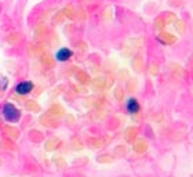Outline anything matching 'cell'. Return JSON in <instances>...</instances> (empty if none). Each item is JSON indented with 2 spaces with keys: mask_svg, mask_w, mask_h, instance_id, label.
Instances as JSON below:
<instances>
[{
  "mask_svg": "<svg viewBox=\"0 0 193 177\" xmlns=\"http://www.w3.org/2000/svg\"><path fill=\"white\" fill-rule=\"evenodd\" d=\"M47 32V28H46V25L44 24H40L37 28H36V31H35V33H36V36H44V33Z\"/></svg>",
  "mask_w": 193,
  "mask_h": 177,
  "instance_id": "obj_5",
  "label": "cell"
},
{
  "mask_svg": "<svg viewBox=\"0 0 193 177\" xmlns=\"http://www.w3.org/2000/svg\"><path fill=\"white\" fill-rule=\"evenodd\" d=\"M7 40L10 42V43H15V42L18 40V35H17V33H11L10 36L7 37Z\"/></svg>",
  "mask_w": 193,
  "mask_h": 177,
  "instance_id": "obj_6",
  "label": "cell"
},
{
  "mask_svg": "<svg viewBox=\"0 0 193 177\" xmlns=\"http://www.w3.org/2000/svg\"><path fill=\"white\" fill-rule=\"evenodd\" d=\"M61 19H62V13H58V14L55 15V21H57V22H59V21H61Z\"/></svg>",
  "mask_w": 193,
  "mask_h": 177,
  "instance_id": "obj_7",
  "label": "cell"
},
{
  "mask_svg": "<svg viewBox=\"0 0 193 177\" xmlns=\"http://www.w3.org/2000/svg\"><path fill=\"white\" fill-rule=\"evenodd\" d=\"M3 115L7 122H18L19 118H21V112L18 111L13 104L8 102V104H6L3 107Z\"/></svg>",
  "mask_w": 193,
  "mask_h": 177,
  "instance_id": "obj_1",
  "label": "cell"
},
{
  "mask_svg": "<svg viewBox=\"0 0 193 177\" xmlns=\"http://www.w3.org/2000/svg\"><path fill=\"white\" fill-rule=\"evenodd\" d=\"M71 57H72V51L69 49H66V47L59 49L57 51V54H55V58H57L58 61H68Z\"/></svg>",
  "mask_w": 193,
  "mask_h": 177,
  "instance_id": "obj_3",
  "label": "cell"
},
{
  "mask_svg": "<svg viewBox=\"0 0 193 177\" xmlns=\"http://www.w3.org/2000/svg\"><path fill=\"white\" fill-rule=\"evenodd\" d=\"M127 111L130 114H137V112L140 111V102L137 101L135 98H130L128 101H127Z\"/></svg>",
  "mask_w": 193,
  "mask_h": 177,
  "instance_id": "obj_4",
  "label": "cell"
},
{
  "mask_svg": "<svg viewBox=\"0 0 193 177\" xmlns=\"http://www.w3.org/2000/svg\"><path fill=\"white\" fill-rule=\"evenodd\" d=\"M15 90H17L18 94L25 96V94H29L33 90V83L32 82H21V83L15 87Z\"/></svg>",
  "mask_w": 193,
  "mask_h": 177,
  "instance_id": "obj_2",
  "label": "cell"
}]
</instances>
